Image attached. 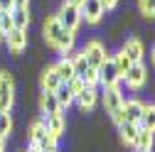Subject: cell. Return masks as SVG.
I'll return each instance as SVG.
<instances>
[{"mask_svg":"<svg viewBox=\"0 0 155 152\" xmlns=\"http://www.w3.org/2000/svg\"><path fill=\"white\" fill-rule=\"evenodd\" d=\"M150 59H153V64H155V47H153V52H150Z\"/></svg>","mask_w":155,"mask_h":152,"instance_id":"cell-35","label":"cell"},{"mask_svg":"<svg viewBox=\"0 0 155 152\" xmlns=\"http://www.w3.org/2000/svg\"><path fill=\"white\" fill-rule=\"evenodd\" d=\"M5 42H8V49L12 52V56H20L25 49H27V44H30V37H27V30H10L8 34H5Z\"/></svg>","mask_w":155,"mask_h":152,"instance_id":"cell-9","label":"cell"},{"mask_svg":"<svg viewBox=\"0 0 155 152\" xmlns=\"http://www.w3.org/2000/svg\"><path fill=\"white\" fill-rule=\"evenodd\" d=\"M116 128H118V135H121V142L123 145H128V147H133L135 145V138H138V125H135V123H118V125H116Z\"/></svg>","mask_w":155,"mask_h":152,"instance_id":"cell-18","label":"cell"},{"mask_svg":"<svg viewBox=\"0 0 155 152\" xmlns=\"http://www.w3.org/2000/svg\"><path fill=\"white\" fill-rule=\"evenodd\" d=\"M74 44H76V32H69V30H62V34H59V40L54 42V47L52 49H57L62 56H69L71 52H74Z\"/></svg>","mask_w":155,"mask_h":152,"instance_id":"cell-15","label":"cell"},{"mask_svg":"<svg viewBox=\"0 0 155 152\" xmlns=\"http://www.w3.org/2000/svg\"><path fill=\"white\" fill-rule=\"evenodd\" d=\"M79 12H81V20H86L89 25H99L104 20V15H106V10L101 8L99 0H86V3L79 8Z\"/></svg>","mask_w":155,"mask_h":152,"instance_id":"cell-11","label":"cell"},{"mask_svg":"<svg viewBox=\"0 0 155 152\" xmlns=\"http://www.w3.org/2000/svg\"><path fill=\"white\" fill-rule=\"evenodd\" d=\"M111 59H113V64H116V69H118V74H121V79H123V74H126V71L130 69V64H133V62L128 59V56H126V54H123L121 49L116 52V54H111Z\"/></svg>","mask_w":155,"mask_h":152,"instance_id":"cell-24","label":"cell"},{"mask_svg":"<svg viewBox=\"0 0 155 152\" xmlns=\"http://www.w3.org/2000/svg\"><path fill=\"white\" fill-rule=\"evenodd\" d=\"M76 79H81L84 81V86H91V88H96L99 86V69H94V66H89L81 76H76Z\"/></svg>","mask_w":155,"mask_h":152,"instance_id":"cell-25","label":"cell"},{"mask_svg":"<svg viewBox=\"0 0 155 152\" xmlns=\"http://www.w3.org/2000/svg\"><path fill=\"white\" fill-rule=\"evenodd\" d=\"M54 96H57V101H59L62 110H67V108H69V106L74 103V93L69 91V86H67V84H59V86H57Z\"/></svg>","mask_w":155,"mask_h":152,"instance_id":"cell-21","label":"cell"},{"mask_svg":"<svg viewBox=\"0 0 155 152\" xmlns=\"http://www.w3.org/2000/svg\"><path fill=\"white\" fill-rule=\"evenodd\" d=\"M10 17H12V27L15 30H27L30 27V8H12Z\"/></svg>","mask_w":155,"mask_h":152,"instance_id":"cell-19","label":"cell"},{"mask_svg":"<svg viewBox=\"0 0 155 152\" xmlns=\"http://www.w3.org/2000/svg\"><path fill=\"white\" fill-rule=\"evenodd\" d=\"M133 147H135V152H153V147H155V132L148 130V128H140Z\"/></svg>","mask_w":155,"mask_h":152,"instance_id":"cell-17","label":"cell"},{"mask_svg":"<svg viewBox=\"0 0 155 152\" xmlns=\"http://www.w3.org/2000/svg\"><path fill=\"white\" fill-rule=\"evenodd\" d=\"M121 52L128 56V59H130L133 64H143L145 47H143V42H140L135 34H130V37H126V40H123V44H121Z\"/></svg>","mask_w":155,"mask_h":152,"instance_id":"cell-7","label":"cell"},{"mask_svg":"<svg viewBox=\"0 0 155 152\" xmlns=\"http://www.w3.org/2000/svg\"><path fill=\"white\" fill-rule=\"evenodd\" d=\"M62 25L59 20H57V15H47L45 17V22H42V40L47 47H54V42L59 40V34H62Z\"/></svg>","mask_w":155,"mask_h":152,"instance_id":"cell-10","label":"cell"},{"mask_svg":"<svg viewBox=\"0 0 155 152\" xmlns=\"http://www.w3.org/2000/svg\"><path fill=\"white\" fill-rule=\"evenodd\" d=\"M12 8H30V0H12Z\"/></svg>","mask_w":155,"mask_h":152,"instance_id":"cell-32","label":"cell"},{"mask_svg":"<svg viewBox=\"0 0 155 152\" xmlns=\"http://www.w3.org/2000/svg\"><path fill=\"white\" fill-rule=\"evenodd\" d=\"M99 98H101V91H99V88L84 86V91L74 96V103L79 106V110H81V113H91V110L96 108V103H99Z\"/></svg>","mask_w":155,"mask_h":152,"instance_id":"cell-8","label":"cell"},{"mask_svg":"<svg viewBox=\"0 0 155 152\" xmlns=\"http://www.w3.org/2000/svg\"><path fill=\"white\" fill-rule=\"evenodd\" d=\"M138 10H140L143 17L153 20V17H155V0H138Z\"/></svg>","mask_w":155,"mask_h":152,"instance_id":"cell-27","label":"cell"},{"mask_svg":"<svg viewBox=\"0 0 155 152\" xmlns=\"http://www.w3.org/2000/svg\"><path fill=\"white\" fill-rule=\"evenodd\" d=\"M12 10V0H0V12H10Z\"/></svg>","mask_w":155,"mask_h":152,"instance_id":"cell-31","label":"cell"},{"mask_svg":"<svg viewBox=\"0 0 155 152\" xmlns=\"http://www.w3.org/2000/svg\"><path fill=\"white\" fill-rule=\"evenodd\" d=\"M15 106V74L10 69H0V110H12Z\"/></svg>","mask_w":155,"mask_h":152,"instance_id":"cell-1","label":"cell"},{"mask_svg":"<svg viewBox=\"0 0 155 152\" xmlns=\"http://www.w3.org/2000/svg\"><path fill=\"white\" fill-rule=\"evenodd\" d=\"M143 110H145V103L138 101V98H128V101H123V120L138 125L140 118H143Z\"/></svg>","mask_w":155,"mask_h":152,"instance_id":"cell-13","label":"cell"},{"mask_svg":"<svg viewBox=\"0 0 155 152\" xmlns=\"http://www.w3.org/2000/svg\"><path fill=\"white\" fill-rule=\"evenodd\" d=\"M15 152H27V147H17V150H15Z\"/></svg>","mask_w":155,"mask_h":152,"instance_id":"cell-36","label":"cell"},{"mask_svg":"<svg viewBox=\"0 0 155 152\" xmlns=\"http://www.w3.org/2000/svg\"><path fill=\"white\" fill-rule=\"evenodd\" d=\"M71 66H74V76H81L89 69V62H86V56L79 52V54H71Z\"/></svg>","mask_w":155,"mask_h":152,"instance_id":"cell-26","label":"cell"},{"mask_svg":"<svg viewBox=\"0 0 155 152\" xmlns=\"http://www.w3.org/2000/svg\"><path fill=\"white\" fill-rule=\"evenodd\" d=\"M40 110H42V116H57V113H64L59 101H57L54 96V91H42L40 93Z\"/></svg>","mask_w":155,"mask_h":152,"instance_id":"cell-14","label":"cell"},{"mask_svg":"<svg viewBox=\"0 0 155 152\" xmlns=\"http://www.w3.org/2000/svg\"><path fill=\"white\" fill-rule=\"evenodd\" d=\"M57 15V20H59V25L64 27V30H69V32H76L79 30V25H81V12H79V8H74L71 3H62V8L54 12Z\"/></svg>","mask_w":155,"mask_h":152,"instance_id":"cell-2","label":"cell"},{"mask_svg":"<svg viewBox=\"0 0 155 152\" xmlns=\"http://www.w3.org/2000/svg\"><path fill=\"white\" fill-rule=\"evenodd\" d=\"M54 69H57V74H59L62 84H67V81H71V79H74V66H71V56H62V59L54 64Z\"/></svg>","mask_w":155,"mask_h":152,"instance_id":"cell-20","label":"cell"},{"mask_svg":"<svg viewBox=\"0 0 155 152\" xmlns=\"http://www.w3.org/2000/svg\"><path fill=\"white\" fill-rule=\"evenodd\" d=\"M121 84V74H118V69H116V64H113V59H111V54L106 56V62L99 66V86H104V88H113V86H118Z\"/></svg>","mask_w":155,"mask_h":152,"instance_id":"cell-6","label":"cell"},{"mask_svg":"<svg viewBox=\"0 0 155 152\" xmlns=\"http://www.w3.org/2000/svg\"><path fill=\"white\" fill-rule=\"evenodd\" d=\"M3 42H5V37H3V32H0V44H3Z\"/></svg>","mask_w":155,"mask_h":152,"instance_id":"cell-37","label":"cell"},{"mask_svg":"<svg viewBox=\"0 0 155 152\" xmlns=\"http://www.w3.org/2000/svg\"><path fill=\"white\" fill-rule=\"evenodd\" d=\"M123 93H121V88L118 86H113V88H104L101 91V103H104V113L108 118H113L116 113H118L121 108H123Z\"/></svg>","mask_w":155,"mask_h":152,"instance_id":"cell-4","label":"cell"},{"mask_svg":"<svg viewBox=\"0 0 155 152\" xmlns=\"http://www.w3.org/2000/svg\"><path fill=\"white\" fill-rule=\"evenodd\" d=\"M121 81H126V86H128L130 91L143 88V86L148 84V66H145V64H130V69L123 74Z\"/></svg>","mask_w":155,"mask_h":152,"instance_id":"cell-5","label":"cell"},{"mask_svg":"<svg viewBox=\"0 0 155 152\" xmlns=\"http://www.w3.org/2000/svg\"><path fill=\"white\" fill-rule=\"evenodd\" d=\"M99 3H101V8L108 12V10H113L116 5H118V0H99Z\"/></svg>","mask_w":155,"mask_h":152,"instance_id":"cell-30","label":"cell"},{"mask_svg":"<svg viewBox=\"0 0 155 152\" xmlns=\"http://www.w3.org/2000/svg\"><path fill=\"white\" fill-rule=\"evenodd\" d=\"M67 3H71V5H74V8H81V5H84V3H86V0H67Z\"/></svg>","mask_w":155,"mask_h":152,"instance_id":"cell-34","label":"cell"},{"mask_svg":"<svg viewBox=\"0 0 155 152\" xmlns=\"http://www.w3.org/2000/svg\"><path fill=\"white\" fill-rule=\"evenodd\" d=\"M67 86H69V91L74 93V96H76V93H81V91H84V81H81V79H76V76H74L71 81H67Z\"/></svg>","mask_w":155,"mask_h":152,"instance_id":"cell-29","label":"cell"},{"mask_svg":"<svg viewBox=\"0 0 155 152\" xmlns=\"http://www.w3.org/2000/svg\"><path fill=\"white\" fill-rule=\"evenodd\" d=\"M10 30H12V17H10V12H0V32H3V37H5Z\"/></svg>","mask_w":155,"mask_h":152,"instance_id":"cell-28","label":"cell"},{"mask_svg":"<svg viewBox=\"0 0 155 152\" xmlns=\"http://www.w3.org/2000/svg\"><path fill=\"white\" fill-rule=\"evenodd\" d=\"M45 128L52 138H62L67 132V113H57V116H42Z\"/></svg>","mask_w":155,"mask_h":152,"instance_id":"cell-12","label":"cell"},{"mask_svg":"<svg viewBox=\"0 0 155 152\" xmlns=\"http://www.w3.org/2000/svg\"><path fill=\"white\" fill-rule=\"evenodd\" d=\"M81 54L86 56L89 66H94V69H99V66L106 62V56H108L106 44H104V42H99V40H89V42L81 47Z\"/></svg>","mask_w":155,"mask_h":152,"instance_id":"cell-3","label":"cell"},{"mask_svg":"<svg viewBox=\"0 0 155 152\" xmlns=\"http://www.w3.org/2000/svg\"><path fill=\"white\" fill-rule=\"evenodd\" d=\"M8 142H10V138H3V135H0V152H8Z\"/></svg>","mask_w":155,"mask_h":152,"instance_id":"cell-33","label":"cell"},{"mask_svg":"<svg viewBox=\"0 0 155 152\" xmlns=\"http://www.w3.org/2000/svg\"><path fill=\"white\" fill-rule=\"evenodd\" d=\"M138 128H148L155 132V103H145V110H143V118H140Z\"/></svg>","mask_w":155,"mask_h":152,"instance_id":"cell-22","label":"cell"},{"mask_svg":"<svg viewBox=\"0 0 155 152\" xmlns=\"http://www.w3.org/2000/svg\"><path fill=\"white\" fill-rule=\"evenodd\" d=\"M12 130H15V120L8 110H0V135L3 138H12Z\"/></svg>","mask_w":155,"mask_h":152,"instance_id":"cell-23","label":"cell"},{"mask_svg":"<svg viewBox=\"0 0 155 152\" xmlns=\"http://www.w3.org/2000/svg\"><path fill=\"white\" fill-rule=\"evenodd\" d=\"M59 84H62V79H59V74H57L54 64H52V66H45V71L40 74V86H42V91H57Z\"/></svg>","mask_w":155,"mask_h":152,"instance_id":"cell-16","label":"cell"}]
</instances>
